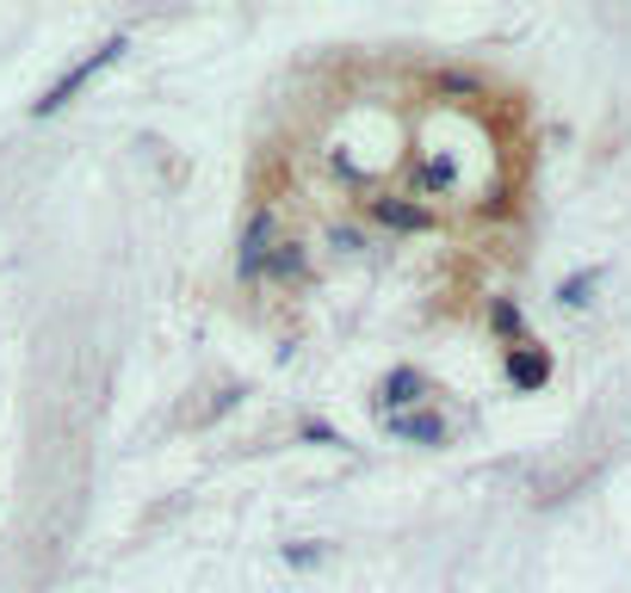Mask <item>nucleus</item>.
<instances>
[{"mask_svg": "<svg viewBox=\"0 0 631 593\" xmlns=\"http://www.w3.org/2000/svg\"><path fill=\"white\" fill-rule=\"evenodd\" d=\"M125 50H130V37H111V44H99L94 56H87V63H75V68H68L63 80H56V87H50L44 99H38V106H32V118H56V111H63L68 99H75V94H81V87H87V80H94V75H106V68L118 63Z\"/></svg>", "mask_w": 631, "mask_h": 593, "instance_id": "nucleus-1", "label": "nucleus"}, {"mask_svg": "<svg viewBox=\"0 0 631 593\" xmlns=\"http://www.w3.org/2000/svg\"><path fill=\"white\" fill-rule=\"evenodd\" d=\"M272 248H279V223H272V211H254L248 229H242V248H236V272L242 279H267Z\"/></svg>", "mask_w": 631, "mask_h": 593, "instance_id": "nucleus-2", "label": "nucleus"}, {"mask_svg": "<svg viewBox=\"0 0 631 593\" xmlns=\"http://www.w3.org/2000/svg\"><path fill=\"white\" fill-rule=\"evenodd\" d=\"M372 217H378L384 229H396V235H427L434 229V211L415 204V198H372Z\"/></svg>", "mask_w": 631, "mask_h": 593, "instance_id": "nucleus-3", "label": "nucleus"}, {"mask_svg": "<svg viewBox=\"0 0 631 593\" xmlns=\"http://www.w3.org/2000/svg\"><path fill=\"white\" fill-rule=\"evenodd\" d=\"M421 396H427V377H421V371H409V365H396V371L378 384V414L391 421V414H403V408L421 402Z\"/></svg>", "mask_w": 631, "mask_h": 593, "instance_id": "nucleus-4", "label": "nucleus"}, {"mask_svg": "<svg viewBox=\"0 0 631 593\" xmlns=\"http://www.w3.org/2000/svg\"><path fill=\"white\" fill-rule=\"evenodd\" d=\"M545 377H552V353L507 346V384H514V390H545Z\"/></svg>", "mask_w": 631, "mask_h": 593, "instance_id": "nucleus-5", "label": "nucleus"}, {"mask_svg": "<svg viewBox=\"0 0 631 593\" xmlns=\"http://www.w3.org/2000/svg\"><path fill=\"white\" fill-rule=\"evenodd\" d=\"M396 439H415V445H446V421L440 414H391Z\"/></svg>", "mask_w": 631, "mask_h": 593, "instance_id": "nucleus-6", "label": "nucleus"}, {"mask_svg": "<svg viewBox=\"0 0 631 593\" xmlns=\"http://www.w3.org/2000/svg\"><path fill=\"white\" fill-rule=\"evenodd\" d=\"M267 272H272V279H291V284H298L303 272H310V260H303L298 241H279V248L267 254Z\"/></svg>", "mask_w": 631, "mask_h": 593, "instance_id": "nucleus-7", "label": "nucleus"}, {"mask_svg": "<svg viewBox=\"0 0 631 593\" xmlns=\"http://www.w3.org/2000/svg\"><path fill=\"white\" fill-rule=\"evenodd\" d=\"M415 186H421V192H452V186H458L452 155H427V161H421V173H415Z\"/></svg>", "mask_w": 631, "mask_h": 593, "instance_id": "nucleus-8", "label": "nucleus"}, {"mask_svg": "<svg viewBox=\"0 0 631 593\" xmlns=\"http://www.w3.org/2000/svg\"><path fill=\"white\" fill-rule=\"evenodd\" d=\"M600 284V272H576V279H564V291H557V303H569V310H582L588 291Z\"/></svg>", "mask_w": 631, "mask_h": 593, "instance_id": "nucleus-9", "label": "nucleus"}, {"mask_svg": "<svg viewBox=\"0 0 631 593\" xmlns=\"http://www.w3.org/2000/svg\"><path fill=\"white\" fill-rule=\"evenodd\" d=\"M490 322H495V334L521 341V310H514V303H495V310H490Z\"/></svg>", "mask_w": 631, "mask_h": 593, "instance_id": "nucleus-10", "label": "nucleus"}, {"mask_svg": "<svg viewBox=\"0 0 631 593\" xmlns=\"http://www.w3.org/2000/svg\"><path fill=\"white\" fill-rule=\"evenodd\" d=\"M285 557L298 562V569H310V562H322V545H298V550H285Z\"/></svg>", "mask_w": 631, "mask_h": 593, "instance_id": "nucleus-11", "label": "nucleus"}]
</instances>
